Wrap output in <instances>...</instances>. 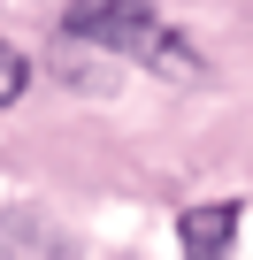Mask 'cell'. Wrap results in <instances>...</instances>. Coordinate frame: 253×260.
<instances>
[{"mask_svg": "<svg viewBox=\"0 0 253 260\" xmlns=\"http://www.w3.org/2000/svg\"><path fill=\"white\" fill-rule=\"evenodd\" d=\"M62 31H69L77 46L131 54V61H146V54L161 46V23H154V8H146V0H69Z\"/></svg>", "mask_w": 253, "mask_h": 260, "instance_id": "6da1fadb", "label": "cell"}, {"mask_svg": "<svg viewBox=\"0 0 253 260\" xmlns=\"http://www.w3.org/2000/svg\"><path fill=\"white\" fill-rule=\"evenodd\" d=\"M230 245H238V207L230 199H207V207L177 214V252L184 260H230Z\"/></svg>", "mask_w": 253, "mask_h": 260, "instance_id": "7a4b0ae2", "label": "cell"}, {"mask_svg": "<svg viewBox=\"0 0 253 260\" xmlns=\"http://www.w3.org/2000/svg\"><path fill=\"white\" fill-rule=\"evenodd\" d=\"M0 260H69L31 214H8V222H0Z\"/></svg>", "mask_w": 253, "mask_h": 260, "instance_id": "3957f363", "label": "cell"}, {"mask_svg": "<svg viewBox=\"0 0 253 260\" xmlns=\"http://www.w3.org/2000/svg\"><path fill=\"white\" fill-rule=\"evenodd\" d=\"M23 84H31V61H23L8 39H0V107H16V100H23Z\"/></svg>", "mask_w": 253, "mask_h": 260, "instance_id": "277c9868", "label": "cell"}]
</instances>
